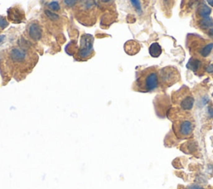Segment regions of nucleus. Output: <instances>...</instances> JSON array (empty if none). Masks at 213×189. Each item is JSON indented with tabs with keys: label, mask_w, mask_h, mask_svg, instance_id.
Returning <instances> with one entry per match:
<instances>
[{
	"label": "nucleus",
	"mask_w": 213,
	"mask_h": 189,
	"mask_svg": "<svg viewBox=\"0 0 213 189\" xmlns=\"http://www.w3.org/2000/svg\"><path fill=\"white\" fill-rule=\"evenodd\" d=\"M211 13V9L206 4H203V3L198 6L197 10V15L199 18H207Z\"/></svg>",
	"instance_id": "11"
},
{
	"label": "nucleus",
	"mask_w": 213,
	"mask_h": 189,
	"mask_svg": "<svg viewBox=\"0 0 213 189\" xmlns=\"http://www.w3.org/2000/svg\"><path fill=\"white\" fill-rule=\"evenodd\" d=\"M3 39H4V36H0V42L2 41Z\"/></svg>",
	"instance_id": "21"
},
{
	"label": "nucleus",
	"mask_w": 213,
	"mask_h": 189,
	"mask_svg": "<svg viewBox=\"0 0 213 189\" xmlns=\"http://www.w3.org/2000/svg\"><path fill=\"white\" fill-rule=\"evenodd\" d=\"M49 6L50 8L55 11H57L59 9V5H58V3H57V2H52V3L49 4Z\"/></svg>",
	"instance_id": "16"
},
{
	"label": "nucleus",
	"mask_w": 213,
	"mask_h": 189,
	"mask_svg": "<svg viewBox=\"0 0 213 189\" xmlns=\"http://www.w3.org/2000/svg\"><path fill=\"white\" fill-rule=\"evenodd\" d=\"M187 189H204L202 187L198 186V185H191L187 187Z\"/></svg>",
	"instance_id": "17"
},
{
	"label": "nucleus",
	"mask_w": 213,
	"mask_h": 189,
	"mask_svg": "<svg viewBox=\"0 0 213 189\" xmlns=\"http://www.w3.org/2000/svg\"><path fill=\"white\" fill-rule=\"evenodd\" d=\"M198 25L200 27V29H203V30L209 29L211 27L213 26V19L211 17L200 18V20L198 21Z\"/></svg>",
	"instance_id": "13"
},
{
	"label": "nucleus",
	"mask_w": 213,
	"mask_h": 189,
	"mask_svg": "<svg viewBox=\"0 0 213 189\" xmlns=\"http://www.w3.org/2000/svg\"><path fill=\"white\" fill-rule=\"evenodd\" d=\"M45 13H46V14H47V15L50 18H52V19H54V20H57V18H58V16H57V14H55V13H52V12H50V11H48V10L45 11Z\"/></svg>",
	"instance_id": "15"
},
{
	"label": "nucleus",
	"mask_w": 213,
	"mask_h": 189,
	"mask_svg": "<svg viewBox=\"0 0 213 189\" xmlns=\"http://www.w3.org/2000/svg\"><path fill=\"white\" fill-rule=\"evenodd\" d=\"M93 37L90 35H85L83 37V44H82V48H81L80 56L81 58L88 57L91 52H93Z\"/></svg>",
	"instance_id": "7"
},
{
	"label": "nucleus",
	"mask_w": 213,
	"mask_h": 189,
	"mask_svg": "<svg viewBox=\"0 0 213 189\" xmlns=\"http://www.w3.org/2000/svg\"><path fill=\"white\" fill-rule=\"evenodd\" d=\"M209 113L211 118H213V108H209Z\"/></svg>",
	"instance_id": "19"
},
{
	"label": "nucleus",
	"mask_w": 213,
	"mask_h": 189,
	"mask_svg": "<svg viewBox=\"0 0 213 189\" xmlns=\"http://www.w3.org/2000/svg\"><path fill=\"white\" fill-rule=\"evenodd\" d=\"M159 69L156 66L147 67L138 73L133 88L138 92H151L158 88Z\"/></svg>",
	"instance_id": "1"
},
{
	"label": "nucleus",
	"mask_w": 213,
	"mask_h": 189,
	"mask_svg": "<svg viewBox=\"0 0 213 189\" xmlns=\"http://www.w3.org/2000/svg\"><path fill=\"white\" fill-rule=\"evenodd\" d=\"M187 46L194 58H206L213 50V43L196 34H188Z\"/></svg>",
	"instance_id": "2"
},
{
	"label": "nucleus",
	"mask_w": 213,
	"mask_h": 189,
	"mask_svg": "<svg viewBox=\"0 0 213 189\" xmlns=\"http://www.w3.org/2000/svg\"><path fill=\"white\" fill-rule=\"evenodd\" d=\"M161 47L157 43H153L149 47V53L152 58H158L161 54Z\"/></svg>",
	"instance_id": "12"
},
{
	"label": "nucleus",
	"mask_w": 213,
	"mask_h": 189,
	"mask_svg": "<svg viewBox=\"0 0 213 189\" xmlns=\"http://www.w3.org/2000/svg\"><path fill=\"white\" fill-rule=\"evenodd\" d=\"M180 92V96L177 95L176 97H181V101L178 102V104L180 105V107L182 108V109L184 110H190L192 109V108L193 107V104H194V98H193L191 94H190L189 91L187 88H186V90L184 91V93H182V89L179 90Z\"/></svg>",
	"instance_id": "6"
},
{
	"label": "nucleus",
	"mask_w": 213,
	"mask_h": 189,
	"mask_svg": "<svg viewBox=\"0 0 213 189\" xmlns=\"http://www.w3.org/2000/svg\"><path fill=\"white\" fill-rule=\"evenodd\" d=\"M27 54L25 51L19 48H13L10 52V58L14 62H23L26 59Z\"/></svg>",
	"instance_id": "9"
},
{
	"label": "nucleus",
	"mask_w": 213,
	"mask_h": 189,
	"mask_svg": "<svg viewBox=\"0 0 213 189\" xmlns=\"http://www.w3.org/2000/svg\"><path fill=\"white\" fill-rule=\"evenodd\" d=\"M194 124L188 118H181L173 123V130L179 137H187L192 134Z\"/></svg>",
	"instance_id": "4"
},
{
	"label": "nucleus",
	"mask_w": 213,
	"mask_h": 189,
	"mask_svg": "<svg viewBox=\"0 0 213 189\" xmlns=\"http://www.w3.org/2000/svg\"><path fill=\"white\" fill-rule=\"evenodd\" d=\"M207 65L208 63H206L205 61H203L202 58L193 57L190 58L187 62V67L191 71H193L197 75L201 76L206 72Z\"/></svg>",
	"instance_id": "5"
},
{
	"label": "nucleus",
	"mask_w": 213,
	"mask_h": 189,
	"mask_svg": "<svg viewBox=\"0 0 213 189\" xmlns=\"http://www.w3.org/2000/svg\"><path fill=\"white\" fill-rule=\"evenodd\" d=\"M212 96H213V93H212Z\"/></svg>",
	"instance_id": "22"
},
{
	"label": "nucleus",
	"mask_w": 213,
	"mask_h": 189,
	"mask_svg": "<svg viewBox=\"0 0 213 189\" xmlns=\"http://www.w3.org/2000/svg\"><path fill=\"white\" fill-rule=\"evenodd\" d=\"M180 79L179 71L175 67L167 66L159 70V83L162 88H169Z\"/></svg>",
	"instance_id": "3"
},
{
	"label": "nucleus",
	"mask_w": 213,
	"mask_h": 189,
	"mask_svg": "<svg viewBox=\"0 0 213 189\" xmlns=\"http://www.w3.org/2000/svg\"><path fill=\"white\" fill-rule=\"evenodd\" d=\"M206 73H209L211 75L213 76V62H209L206 69Z\"/></svg>",
	"instance_id": "14"
},
{
	"label": "nucleus",
	"mask_w": 213,
	"mask_h": 189,
	"mask_svg": "<svg viewBox=\"0 0 213 189\" xmlns=\"http://www.w3.org/2000/svg\"><path fill=\"white\" fill-rule=\"evenodd\" d=\"M207 3H209V4H210L211 6H212V7H213V1H211V0H208Z\"/></svg>",
	"instance_id": "20"
},
{
	"label": "nucleus",
	"mask_w": 213,
	"mask_h": 189,
	"mask_svg": "<svg viewBox=\"0 0 213 189\" xmlns=\"http://www.w3.org/2000/svg\"><path fill=\"white\" fill-rule=\"evenodd\" d=\"M29 36L34 40H39L42 37V29L38 23H32L29 26Z\"/></svg>",
	"instance_id": "10"
},
{
	"label": "nucleus",
	"mask_w": 213,
	"mask_h": 189,
	"mask_svg": "<svg viewBox=\"0 0 213 189\" xmlns=\"http://www.w3.org/2000/svg\"><path fill=\"white\" fill-rule=\"evenodd\" d=\"M207 34H208V35H209V36L211 37V38H213V29H209V30H208V32H207Z\"/></svg>",
	"instance_id": "18"
},
{
	"label": "nucleus",
	"mask_w": 213,
	"mask_h": 189,
	"mask_svg": "<svg viewBox=\"0 0 213 189\" xmlns=\"http://www.w3.org/2000/svg\"><path fill=\"white\" fill-rule=\"evenodd\" d=\"M141 48V45L137 41H133V40H130V41L127 42L125 44V50L126 53L130 55H134L136 53H138L139 52V50Z\"/></svg>",
	"instance_id": "8"
}]
</instances>
